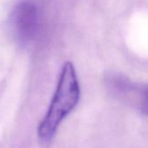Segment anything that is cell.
Here are the masks:
<instances>
[{
	"label": "cell",
	"instance_id": "1",
	"mask_svg": "<svg viewBox=\"0 0 148 148\" xmlns=\"http://www.w3.org/2000/svg\"><path fill=\"white\" fill-rule=\"evenodd\" d=\"M80 97V87L76 70L71 62H66L61 71L59 79L49 109L38 128L41 143L49 144L64 119L75 108Z\"/></svg>",
	"mask_w": 148,
	"mask_h": 148
},
{
	"label": "cell",
	"instance_id": "2",
	"mask_svg": "<svg viewBox=\"0 0 148 148\" xmlns=\"http://www.w3.org/2000/svg\"><path fill=\"white\" fill-rule=\"evenodd\" d=\"M12 26L20 41L32 40L38 28V11L35 4L32 1L19 3L12 11Z\"/></svg>",
	"mask_w": 148,
	"mask_h": 148
},
{
	"label": "cell",
	"instance_id": "3",
	"mask_svg": "<svg viewBox=\"0 0 148 148\" xmlns=\"http://www.w3.org/2000/svg\"><path fill=\"white\" fill-rule=\"evenodd\" d=\"M141 109L145 113L148 114V86H145L142 90Z\"/></svg>",
	"mask_w": 148,
	"mask_h": 148
}]
</instances>
